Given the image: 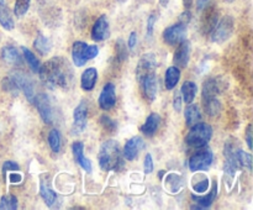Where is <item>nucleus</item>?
Instances as JSON below:
<instances>
[{
	"instance_id": "nucleus-1",
	"label": "nucleus",
	"mask_w": 253,
	"mask_h": 210,
	"mask_svg": "<svg viewBox=\"0 0 253 210\" xmlns=\"http://www.w3.org/2000/svg\"><path fill=\"white\" fill-rule=\"evenodd\" d=\"M40 79L51 90L68 89L73 85L74 72L66 58L53 57L42 64L39 69Z\"/></svg>"
},
{
	"instance_id": "nucleus-2",
	"label": "nucleus",
	"mask_w": 253,
	"mask_h": 210,
	"mask_svg": "<svg viewBox=\"0 0 253 210\" xmlns=\"http://www.w3.org/2000/svg\"><path fill=\"white\" fill-rule=\"evenodd\" d=\"M99 165L104 170H121L125 166L120 145L115 140H108L99 150Z\"/></svg>"
},
{
	"instance_id": "nucleus-3",
	"label": "nucleus",
	"mask_w": 253,
	"mask_h": 210,
	"mask_svg": "<svg viewBox=\"0 0 253 210\" xmlns=\"http://www.w3.org/2000/svg\"><path fill=\"white\" fill-rule=\"evenodd\" d=\"M212 136V128L207 123H197L195 125L190 126L188 135L185 136V143L189 147L202 148L208 145Z\"/></svg>"
},
{
	"instance_id": "nucleus-4",
	"label": "nucleus",
	"mask_w": 253,
	"mask_h": 210,
	"mask_svg": "<svg viewBox=\"0 0 253 210\" xmlns=\"http://www.w3.org/2000/svg\"><path fill=\"white\" fill-rule=\"evenodd\" d=\"M235 21L234 17L226 15L222 17L219 22H216L215 27L211 31V41L216 42V43H222L226 40L231 37L232 32H234Z\"/></svg>"
},
{
	"instance_id": "nucleus-5",
	"label": "nucleus",
	"mask_w": 253,
	"mask_h": 210,
	"mask_svg": "<svg viewBox=\"0 0 253 210\" xmlns=\"http://www.w3.org/2000/svg\"><path fill=\"white\" fill-rule=\"evenodd\" d=\"M214 161V155L211 150L208 147H203L198 152H195L192 157L189 158V169L192 172H199V170L209 169L210 165Z\"/></svg>"
},
{
	"instance_id": "nucleus-6",
	"label": "nucleus",
	"mask_w": 253,
	"mask_h": 210,
	"mask_svg": "<svg viewBox=\"0 0 253 210\" xmlns=\"http://www.w3.org/2000/svg\"><path fill=\"white\" fill-rule=\"evenodd\" d=\"M187 37V25L183 22L172 25L163 31V40L169 46H178Z\"/></svg>"
},
{
	"instance_id": "nucleus-7",
	"label": "nucleus",
	"mask_w": 253,
	"mask_h": 210,
	"mask_svg": "<svg viewBox=\"0 0 253 210\" xmlns=\"http://www.w3.org/2000/svg\"><path fill=\"white\" fill-rule=\"evenodd\" d=\"M9 77L11 78V81L14 82V84L16 85V88L19 89V91H24L25 96H26L30 101H32V99H34L35 96V89L34 83H32L31 79H30L26 74L22 73V72L20 71L12 72Z\"/></svg>"
},
{
	"instance_id": "nucleus-8",
	"label": "nucleus",
	"mask_w": 253,
	"mask_h": 210,
	"mask_svg": "<svg viewBox=\"0 0 253 210\" xmlns=\"http://www.w3.org/2000/svg\"><path fill=\"white\" fill-rule=\"evenodd\" d=\"M32 101H34L35 106H36L37 110H39L42 120L46 124H49V125H51V124L53 123V113H52L51 101H49L48 96L43 93H40L37 94V95L35 94Z\"/></svg>"
},
{
	"instance_id": "nucleus-9",
	"label": "nucleus",
	"mask_w": 253,
	"mask_h": 210,
	"mask_svg": "<svg viewBox=\"0 0 253 210\" xmlns=\"http://www.w3.org/2000/svg\"><path fill=\"white\" fill-rule=\"evenodd\" d=\"M157 66V61H156L155 53H146L138 61L137 67H136V77L137 81L141 82L146 76L153 73Z\"/></svg>"
},
{
	"instance_id": "nucleus-10",
	"label": "nucleus",
	"mask_w": 253,
	"mask_h": 210,
	"mask_svg": "<svg viewBox=\"0 0 253 210\" xmlns=\"http://www.w3.org/2000/svg\"><path fill=\"white\" fill-rule=\"evenodd\" d=\"M224 91V79L221 77H216V78H210L203 84V100H208V99L217 98L219 94Z\"/></svg>"
},
{
	"instance_id": "nucleus-11",
	"label": "nucleus",
	"mask_w": 253,
	"mask_h": 210,
	"mask_svg": "<svg viewBox=\"0 0 253 210\" xmlns=\"http://www.w3.org/2000/svg\"><path fill=\"white\" fill-rule=\"evenodd\" d=\"M86 118H88V105L85 101H81L73 113V127L72 132L81 133L86 126Z\"/></svg>"
},
{
	"instance_id": "nucleus-12",
	"label": "nucleus",
	"mask_w": 253,
	"mask_h": 210,
	"mask_svg": "<svg viewBox=\"0 0 253 210\" xmlns=\"http://www.w3.org/2000/svg\"><path fill=\"white\" fill-rule=\"evenodd\" d=\"M190 51H192V46H190V42L188 40L180 42L178 44L177 49L174 52V56H173V63L175 67H179V68H185L189 63L190 58Z\"/></svg>"
},
{
	"instance_id": "nucleus-13",
	"label": "nucleus",
	"mask_w": 253,
	"mask_h": 210,
	"mask_svg": "<svg viewBox=\"0 0 253 210\" xmlns=\"http://www.w3.org/2000/svg\"><path fill=\"white\" fill-rule=\"evenodd\" d=\"M145 148V141L140 136L131 137L124 147V157L128 161H135L138 157L141 151Z\"/></svg>"
},
{
	"instance_id": "nucleus-14",
	"label": "nucleus",
	"mask_w": 253,
	"mask_h": 210,
	"mask_svg": "<svg viewBox=\"0 0 253 210\" xmlns=\"http://www.w3.org/2000/svg\"><path fill=\"white\" fill-rule=\"evenodd\" d=\"M109 36H110V27H109L108 17L105 15H101L96 20L95 24L93 25V29H91V39L94 41H104V40L109 39Z\"/></svg>"
},
{
	"instance_id": "nucleus-15",
	"label": "nucleus",
	"mask_w": 253,
	"mask_h": 210,
	"mask_svg": "<svg viewBox=\"0 0 253 210\" xmlns=\"http://www.w3.org/2000/svg\"><path fill=\"white\" fill-rule=\"evenodd\" d=\"M116 104V94H115V85L113 83L105 84V86L101 90L99 95V105L103 110H110Z\"/></svg>"
},
{
	"instance_id": "nucleus-16",
	"label": "nucleus",
	"mask_w": 253,
	"mask_h": 210,
	"mask_svg": "<svg viewBox=\"0 0 253 210\" xmlns=\"http://www.w3.org/2000/svg\"><path fill=\"white\" fill-rule=\"evenodd\" d=\"M72 151H73V156L76 162L85 170L86 173H91V162L88 158L84 156V145L81 141H76V142L72 145Z\"/></svg>"
},
{
	"instance_id": "nucleus-17",
	"label": "nucleus",
	"mask_w": 253,
	"mask_h": 210,
	"mask_svg": "<svg viewBox=\"0 0 253 210\" xmlns=\"http://www.w3.org/2000/svg\"><path fill=\"white\" fill-rule=\"evenodd\" d=\"M140 83L142 84L143 93H145L146 98L150 101L155 100L156 95H157V78H156L155 72L146 76Z\"/></svg>"
},
{
	"instance_id": "nucleus-18",
	"label": "nucleus",
	"mask_w": 253,
	"mask_h": 210,
	"mask_svg": "<svg viewBox=\"0 0 253 210\" xmlns=\"http://www.w3.org/2000/svg\"><path fill=\"white\" fill-rule=\"evenodd\" d=\"M217 194V185L214 183L211 190L209 194L204 195V197H198V195H193V200H194L195 205H193L192 209H209L211 204L214 203L215 198Z\"/></svg>"
},
{
	"instance_id": "nucleus-19",
	"label": "nucleus",
	"mask_w": 253,
	"mask_h": 210,
	"mask_svg": "<svg viewBox=\"0 0 253 210\" xmlns=\"http://www.w3.org/2000/svg\"><path fill=\"white\" fill-rule=\"evenodd\" d=\"M88 44L83 41H76L73 43V48H72V58H73L74 64L77 67H82L86 63L85 58V48Z\"/></svg>"
},
{
	"instance_id": "nucleus-20",
	"label": "nucleus",
	"mask_w": 253,
	"mask_h": 210,
	"mask_svg": "<svg viewBox=\"0 0 253 210\" xmlns=\"http://www.w3.org/2000/svg\"><path fill=\"white\" fill-rule=\"evenodd\" d=\"M160 124H161V116L158 115V114L152 113L148 115L147 119H146L145 124H143V126L141 127V131H142L143 135L153 136L156 131H157Z\"/></svg>"
},
{
	"instance_id": "nucleus-21",
	"label": "nucleus",
	"mask_w": 253,
	"mask_h": 210,
	"mask_svg": "<svg viewBox=\"0 0 253 210\" xmlns=\"http://www.w3.org/2000/svg\"><path fill=\"white\" fill-rule=\"evenodd\" d=\"M96 81H98V71L95 68H86L82 74V88L84 90H91L95 86Z\"/></svg>"
},
{
	"instance_id": "nucleus-22",
	"label": "nucleus",
	"mask_w": 253,
	"mask_h": 210,
	"mask_svg": "<svg viewBox=\"0 0 253 210\" xmlns=\"http://www.w3.org/2000/svg\"><path fill=\"white\" fill-rule=\"evenodd\" d=\"M1 58L2 61L6 62L9 64H14V66H20L22 63L21 56L19 54L17 49L12 46H6L1 49Z\"/></svg>"
},
{
	"instance_id": "nucleus-23",
	"label": "nucleus",
	"mask_w": 253,
	"mask_h": 210,
	"mask_svg": "<svg viewBox=\"0 0 253 210\" xmlns=\"http://www.w3.org/2000/svg\"><path fill=\"white\" fill-rule=\"evenodd\" d=\"M184 116H185V123H187V125L189 126V127L190 126L195 125L197 123H199L203 118L199 106L192 103H190V105H188L187 109H185Z\"/></svg>"
},
{
	"instance_id": "nucleus-24",
	"label": "nucleus",
	"mask_w": 253,
	"mask_h": 210,
	"mask_svg": "<svg viewBox=\"0 0 253 210\" xmlns=\"http://www.w3.org/2000/svg\"><path fill=\"white\" fill-rule=\"evenodd\" d=\"M197 84L194 82L187 81L183 83L182 89H180V93H182V100H184V103L190 104L194 100L195 95H197Z\"/></svg>"
},
{
	"instance_id": "nucleus-25",
	"label": "nucleus",
	"mask_w": 253,
	"mask_h": 210,
	"mask_svg": "<svg viewBox=\"0 0 253 210\" xmlns=\"http://www.w3.org/2000/svg\"><path fill=\"white\" fill-rule=\"evenodd\" d=\"M0 25L6 30L14 29V20L4 0H0Z\"/></svg>"
},
{
	"instance_id": "nucleus-26",
	"label": "nucleus",
	"mask_w": 253,
	"mask_h": 210,
	"mask_svg": "<svg viewBox=\"0 0 253 210\" xmlns=\"http://www.w3.org/2000/svg\"><path fill=\"white\" fill-rule=\"evenodd\" d=\"M180 79V71L178 67L173 66L169 67L166 72V88L167 89H173L178 84Z\"/></svg>"
},
{
	"instance_id": "nucleus-27",
	"label": "nucleus",
	"mask_w": 253,
	"mask_h": 210,
	"mask_svg": "<svg viewBox=\"0 0 253 210\" xmlns=\"http://www.w3.org/2000/svg\"><path fill=\"white\" fill-rule=\"evenodd\" d=\"M203 103H204V111L209 116H215L221 111V103L217 100V98L203 100Z\"/></svg>"
},
{
	"instance_id": "nucleus-28",
	"label": "nucleus",
	"mask_w": 253,
	"mask_h": 210,
	"mask_svg": "<svg viewBox=\"0 0 253 210\" xmlns=\"http://www.w3.org/2000/svg\"><path fill=\"white\" fill-rule=\"evenodd\" d=\"M34 47L36 48V51L39 52L42 56H46L49 51H51V43H49L48 40L43 36V35L40 34L37 36V39L35 40Z\"/></svg>"
},
{
	"instance_id": "nucleus-29",
	"label": "nucleus",
	"mask_w": 253,
	"mask_h": 210,
	"mask_svg": "<svg viewBox=\"0 0 253 210\" xmlns=\"http://www.w3.org/2000/svg\"><path fill=\"white\" fill-rule=\"evenodd\" d=\"M236 161H237V165L244 166V167H246L247 169L251 172V170H252V156H251V153H247V152H245L244 150H241V148H237Z\"/></svg>"
},
{
	"instance_id": "nucleus-30",
	"label": "nucleus",
	"mask_w": 253,
	"mask_h": 210,
	"mask_svg": "<svg viewBox=\"0 0 253 210\" xmlns=\"http://www.w3.org/2000/svg\"><path fill=\"white\" fill-rule=\"evenodd\" d=\"M21 49H22V53H24L25 59H26V63L29 64V67L31 68V71L35 72V73H39V69H40V67H41V64H40V61L36 58V56H35V54L32 53L29 48H25V47H22Z\"/></svg>"
},
{
	"instance_id": "nucleus-31",
	"label": "nucleus",
	"mask_w": 253,
	"mask_h": 210,
	"mask_svg": "<svg viewBox=\"0 0 253 210\" xmlns=\"http://www.w3.org/2000/svg\"><path fill=\"white\" fill-rule=\"evenodd\" d=\"M40 193H41L42 199L44 200V203H46L48 207H52V205L54 204V202H56L57 194L53 192V190L51 189V188L47 187V185L44 184L43 182L41 183V189H40Z\"/></svg>"
},
{
	"instance_id": "nucleus-32",
	"label": "nucleus",
	"mask_w": 253,
	"mask_h": 210,
	"mask_svg": "<svg viewBox=\"0 0 253 210\" xmlns=\"http://www.w3.org/2000/svg\"><path fill=\"white\" fill-rule=\"evenodd\" d=\"M48 145L54 153H58L61 150V135H59V131L57 128L49 131Z\"/></svg>"
},
{
	"instance_id": "nucleus-33",
	"label": "nucleus",
	"mask_w": 253,
	"mask_h": 210,
	"mask_svg": "<svg viewBox=\"0 0 253 210\" xmlns=\"http://www.w3.org/2000/svg\"><path fill=\"white\" fill-rule=\"evenodd\" d=\"M4 209H10V210L17 209V199L15 195L7 194V195H4V197L0 199V210H4Z\"/></svg>"
},
{
	"instance_id": "nucleus-34",
	"label": "nucleus",
	"mask_w": 253,
	"mask_h": 210,
	"mask_svg": "<svg viewBox=\"0 0 253 210\" xmlns=\"http://www.w3.org/2000/svg\"><path fill=\"white\" fill-rule=\"evenodd\" d=\"M31 0H16L14 6V12L17 17H22L30 9Z\"/></svg>"
},
{
	"instance_id": "nucleus-35",
	"label": "nucleus",
	"mask_w": 253,
	"mask_h": 210,
	"mask_svg": "<svg viewBox=\"0 0 253 210\" xmlns=\"http://www.w3.org/2000/svg\"><path fill=\"white\" fill-rule=\"evenodd\" d=\"M192 187L197 193H205L209 188V178L207 175H202L199 179L193 180Z\"/></svg>"
},
{
	"instance_id": "nucleus-36",
	"label": "nucleus",
	"mask_w": 253,
	"mask_h": 210,
	"mask_svg": "<svg viewBox=\"0 0 253 210\" xmlns=\"http://www.w3.org/2000/svg\"><path fill=\"white\" fill-rule=\"evenodd\" d=\"M115 51H116V59L118 62H124L127 57V49H126V44L125 42L123 41L121 39H119L116 41V46H115Z\"/></svg>"
},
{
	"instance_id": "nucleus-37",
	"label": "nucleus",
	"mask_w": 253,
	"mask_h": 210,
	"mask_svg": "<svg viewBox=\"0 0 253 210\" xmlns=\"http://www.w3.org/2000/svg\"><path fill=\"white\" fill-rule=\"evenodd\" d=\"M100 124L104 126V128H105V130L110 131V132H113V131L116 130V123L114 120H111L109 116H106V115L101 116Z\"/></svg>"
},
{
	"instance_id": "nucleus-38",
	"label": "nucleus",
	"mask_w": 253,
	"mask_h": 210,
	"mask_svg": "<svg viewBox=\"0 0 253 210\" xmlns=\"http://www.w3.org/2000/svg\"><path fill=\"white\" fill-rule=\"evenodd\" d=\"M143 170H145V174H150L153 172V161L150 153L146 155L145 161H143Z\"/></svg>"
},
{
	"instance_id": "nucleus-39",
	"label": "nucleus",
	"mask_w": 253,
	"mask_h": 210,
	"mask_svg": "<svg viewBox=\"0 0 253 210\" xmlns=\"http://www.w3.org/2000/svg\"><path fill=\"white\" fill-rule=\"evenodd\" d=\"M99 53V48L98 46H95V44H90V46H86L85 48V58L86 61H89V59L91 58H95L96 56H98Z\"/></svg>"
},
{
	"instance_id": "nucleus-40",
	"label": "nucleus",
	"mask_w": 253,
	"mask_h": 210,
	"mask_svg": "<svg viewBox=\"0 0 253 210\" xmlns=\"http://www.w3.org/2000/svg\"><path fill=\"white\" fill-rule=\"evenodd\" d=\"M156 20H157V16H156L155 14L150 15V17H148V20H147V37L148 39H151L153 35V27H155Z\"/></svg>"
},
{
	"instance_id": "nucleus-41",
	"label": "nucleus",
	"mask_w": 253,
	"mask_h": 210,
	"mask_svg": "<svg viewBox=\"0 0 253 210\" xmlns=\"http://www.w3.org/2000/svg\"><path fill=\"white\" fill-rule=\"evenodd\" d=\"M20 167L17 163L15 162H11V161H7V162L4 163V166H2V173H4V175L6 174L7 172H11V170H19Z\"/></svg>"
},
{
	"instance_id": "nucleus-42",
	"label": "nucleus",
	"mask_w": 253,
	"mask_h": 210,
	"mask_svg": "<svg viewBox=\"0 0 253 210\" xmlns=\"http://www.w3.org/2000/svg\"><path fill=\"white\" fill-rule=\"evenodd\" d=\"M22 180V175L20 173H16V170H11V173L9 174V182L11 184H17Z\"/></svg>"
},
{
	"instance_id": "nucleus-43",
	"label": "nucleus",
	"mask_w": 253,
	"mask_h": 210,
	"mask_svg": "<svg viewBox=\"0 0 253 210\" xmlns=\"http://www.w3.org/2000/svg\"><path fill=\"white\" fill-rule=\"evenodd\" d=\"M173 108H174V110L178 111V113L182 110V96L178 93L175 94V96L173 98Z\"/></svg>"
},
{
	"instance_id": "nucleus-44",
	"label": "nucleus",
	"mask_w": 253,
	"mask_h": 210,
	"mask_svg": "<svg viewBox=\"0 0 253 210\" xmlns=\"http://www.w3.org/2000/svg\"><path fill=\"white\" fill-rule=\"evenodd\" d=\"M136 43H137V35H136V32H131L130 37H128V48L133 51Z\"/></svg>"
},
{
	"instance_id": "nucleus-45",
	"label": "nucleus",
	"mask_w": 253,
	"mask_h": 210,
	"mask_svg": "<svg viewBox=\"0 0 253 210\" xmlns=\"http://www.w3.org/2000/svg\"><path fill=\"white\" fill-rule=\"evenodd\" d=\"M190 20H192V14H190L189 10H185V11L183 12L179 17V22H183V24H185V25L189 24Z\"/></svg>"
},
{
	"instance_id": "nucleus-46",
	"label": "nucleus",
	"mask_w": 253,
	"mask_h": 210,
	"mask_svg": "<svg viewBox=\"0 0 253 210\" xmlns=\"http://www.w3.org/2000/svg\"><path fill=\"white\" fill-rule=\"evenodd\" d=\"M246 140L247 145H249V148H252V125L250 124L246 128Z\"/></svg>"
},
{
	"instance_id": "nucleus-47",
	"label": "nucleus",
	"mask_w": 253,
	"mask_h": 210,
	"mask_svg": "<svg viewBox=\"0 0 253 210\" xmlns=\"http://www.w3.org/2000/svg\"><path fill=\"white\" fill-rule=\"evenodd\" d=\"M212 0H197V5H198V9L199 10H204L211 4Z\"/></svg>"
},
{
	"instance_id": "nucleus-48",
	"label": "nucleus",
	"mask_w": 253,
	"mask_h": 210,
	"mask_svg": "<svg viewBox=\"0 0 253 210\" xmlns=\"http://www.w3.org/2000/svg\"><path fill=\"white\" fill-rule=\"evenodd\" d=\"M183 5L187 10H189L193 6V0H183Z\"/></svg>"
},
{
	"instance_id": "nucleus-49",
	"label": "nucleus",
	"mask_w": 253,
	"mask_h": 210,
	"mask_svg": "<svg viewBox=\"0 0 253 210\" xmlns=\"http://www.w3.org/2000/svg\"><path fill=\"white\" fill-rule=\"evenodd\" d=\"M168 2H169V0H160V4L162 5L163 7H166L168 5Z\"/></svg>"
},
{
	"instance_id": "nucleus-50",
	"label": "nucleus",
	"mask_w": 253,
	"mask_h": 210,
	"mask_svg": "<svg viewBox=\"0 0 253 210\" xmlns=\"http://www.w3.org/2000/svg\"><path fill=\"white\" fill-rule=\"evenodd\" d=\"M163 173H165V172H163V170H161V172H160V178L163 177Z\"/></svg>"
}]
</instances>
